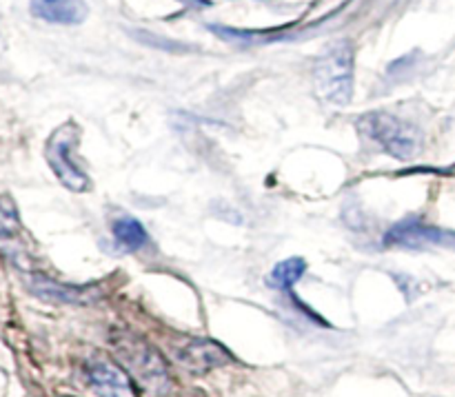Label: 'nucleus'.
Masks as SVG:
<instances>
[{"label": "nucleus", "instance_id": "nucleus-4", "mask_svg": "<svg viewBox=\"0 0 455 397\" xmlns=\"http://www.w3.org/2000/svg\"><path fill=\"white\" fill-rule=\"evenodd\" d=\"M80 140V129L74 123H65L49 136L47 147H44V158H47L49 167L56 173L62 187L69 191H87L89 189V178L83 169L76 164L74 151Z\"/></svg>", "mask_w": 455, "mask_h": 397}, {"label": "nucleus", "instance_id": "nucleus-8", "mask_svg": "<svg viewBox=\"0 0 455 397\" xmlns=\"http://www.w3.org/2000/svg\"><path fill=\"white\" fill-rule=\"evenodd\" d=\"M84 380L98 397H138L136 386L124 369L109 358H92L84 367Z\"/></svg>", "mask_w": 455, "mask_h": 397}, {"label": "nucleus", "instance_id": "nucleus-11", "mask_svg": "<svg viewBox=\"0 0 455 397\" xmlns=\"http://www.w3.org/2000/svg\"><path fill=\"white\" fill-rule=\"evenodd\" d=\"M111 234H114L116 242L127 251H138L147 244V231L136 218L132 216H120L116 218L111 225Z\"/></svg>", "mask_w": 455, "mask_h": 397}, {"label": "nucleus", "instance_id": "nucleus-5", "mask_svg": "<svg viewBox=\"0 0 455 397\" xmlns=\"http://www.w3.org/2000/svg\"><path fill=\"white\" fill-rule=\"evenodd\" d=\"M387 247L400 249H431V247H447L455 249V234L453 231L435 229V226L422 225L418 218L398 222L391 226L385 235Z\"/></svg>", "mask_w": 455, "mask_h": 397}, {"label": "nucleus", "instance_id": "nucleus-13", "mask_svg": "<svg viewBox=\"0 0 455 397\" xmlns=\"http://www.w3.org/2000/svg\"><path fill=\"white\" fill-rule=\"evenodd\" d=\"M178 3L187 4V7H198V9L212 7V3H209V0H178Z\"/></svg>", "mask_w": 455, "mask_h": 397}, {"label": "nucleus", "instance_id": "nucleus-2", "mask_svg": "<svg viewBox=\"0 0 455 397\" xmlns=\"http://www.w3.org/2000/svg\"><path fill=\"white\" fill-rule=\"evenodd\" d=\"M358 129L369 142L398 160H409L420 149V136L411 124L387 111H371L358 120Z\"/></svg>", "mask_w": 455, "mask_h": 397}, {"label": "nucleus", "instance_id": "nucleus-3", "mask_svg": "<svg viewBox=\"0 0 455 397\" xmlns=\"http://www.w3.org/2000/svg\"><path fill=\"white\" fill-rule=\"evenodd\" d=\"M118 353L129 373L140 382L142 389L154 395H164L172 389L167 362L154 346L138 337H123L118 340Z\"/></svg>", "mask_w": 455, "mask_h": 397}, {"label": "nucleus", "instance_id": "nucleus-1", "mask_svg": "<svg viewBox=\"0 0 455 397\" xmlns=\"http://www.w3.org/2000/svg\"><path fill=\"white\" fill-rule=\"evenodd\" d=\"M315 93L329 105L342 107L354 96V49L347 40L324 49L314 69Z\"/></svg>", "mask_w": 455, "mask_h": 397}, {"label": "nucleus", "instance_id": "nucleus-10", "mask_svg": "<svg viewBox=\"0 0 455 397\" xmlns=\"http://www.w3.org/2000/svg\"><path fill=\"white\" fill-rule=\"evenodd\" d=\"M31 13L53 25H80L87 18L83 0H31Z\"/></svg>", "mask_w": 455, "mask_h": 397}, {"label": "nucleus", "instance_id": "nucleus-12", "mask_svg": "<svg viewBox=\"0 0 455 397\" xmlns=\"http://www.w3.org/2000/svg\"><path fill=\"white\" fill-rule=\"evenodd\" d=\"M305 271L307 262L302 258H289V260L275 265V269L269 275V284L274 289H291L305 275Z\"/></svg>", "mask_w": 455, "mask_h": 397}, {"label": "nucleus", "instance_id": "nucleus-9", "mask_svg": "<svg viewBox=\"0 0 455 397\" xmlns=\"http://www.w3.org/2000/svg\"><path fill=\"white\" fill-rule=\"evenodd\" d=\"M0 251L18 266H27L29 262L25 231H22L20 218H18L16 204L9 198H0Z\"/></svg>", "mask_w": 455, "mask_h": 397}, {"label": "nucleus", "instance_id": "nucleus-7", "mask_svg": "<svg viewBox=\"0 0 455 397\" xmlns=\"http://www.w3.org/2000/svg\"><path fill=\"white\" fill-rule=\"evenodd\" d=\"M173 355H176V362L194 376H204V373L231 362V353L225 346L213 340H203V337H194V340L176 345Z\"/></svg>", "mask_w": 455, "mask_h": 397}, {"label": "nucleus", "instance_id": "nucleus-6", "mask_svg": "<svg viewBox=\"0 0 455 397\" xmlns=\"http://www.w3.org/2000/svg\"><path fill=\"white\" fill-rule=\"evenodd\" d=\"M27 287L34 293L38 300L47 302V305H93L100 300L102 291L93 284H62L56 280L47 278V275L34 274L27 280Z\"/></svg>", "mask_w": 455, "mask_h": 397}]
</instances>
